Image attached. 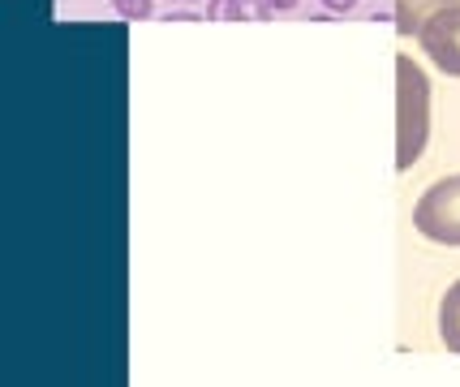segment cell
Here are the masks:
<instances>
[{"label":"cell","mask_w":460,"mask_h":387,"mask_svg":"<svg viewBox=\"0 0 460 387\" xmlns=\"http://www.w3.org/2000/svg\"><path fill=\"white\" fill-rule=\"evenodd\" d=\"M443 9H456V0H396V31L401 35H421V26Z\"/></svg>","instance_id":"cell-4"},{"label":"cell","mask_w":460,"mask_h":387,"mask_svg":"<svg viewBox=\"0 0 460 387\" xmlns=\"http://www.w3.org/2000/svg\"><path fill=\"white\" fill-rule=\"evenodd\" d=\"M421 52L439 65L447 78H460V4L456 9H443L421 26Z\"/></svg>","instance_id":"cell-3"},{"label":"cell","mask_w":460,"mask_h":387,"mask_svg":"<svg viewBox=\"0 0 460 387\" xmlns=\"http://www.w3.org/2000/svg\"><path fill=\"white\" fill-rule=\"evenodd\" d=\"M207 18L211 22H241L245 18V4H241V0H207Z\"/></svg>","instance_id":"cell-6"},{"label":"cell","mask_w":460,"mask_h":387,"mask_svg":"<svg viewBox=\"0 0 460 387\" xmlns=\"http://www.w3.org/2000/svg\"><path fill=\"white\" fill-rule=\"evenodd\" d=\"M245 4V18H271V0H241Z\"/></svg>","instance_id":"cell-8"},{"label":"cell","mask_w":460,"mask_h":387,"mask_svg":"<svg viewBox=\"0 0 460 387\" xmlns=\"http://www.w3.org/2000/svg\"><path fill=\"white\" fill-rule=\"evenodd\" d=\"M112 9H117L120 18H129V22H142V18H151V13H155V4H151V0H112Z\"/></svg>","instance_id":"cell-7"},{"label":"cell","mask_w":460,"mask_h":387,"mask_svg":"<svg viewBox=\"0 0 460 387\" xmlns=\"http://www.w3.org/2000/svg\"><path fill=\"white\" fill-rule=\"evenodd\" d=\"M181 4H199V0H181Z\"/></svg>","instance_id":"cell-12"},{"label":"cell","mask_w":460,"mask_h":387,"mask_svg":"<svg viewBox=\"0 0 460 387\" xmlns=\"http://www.w3.org/2000/svg\"><path fill=\"white\" fill-rule=\"evenodd\" d=\"M430 138V82L409 57H396V168L409 172Z\"/></svg>","instance_id":"cell-1"},{"label":"cell","mask_w":460,"mask_h":387,"mask_svg":"<svg viewBox=\"0 0 460 387\" xmlns=\"http://www.w3.org/2000/svg\"><path fill=\"white\" fill-rule=\"evenodd\" d=\"M271 9H276V13H293V9H297V0H271Z\"/></svg>","instance_id":"cell-11"},{"label":"cell","mask_w":460,"mask_h":387,"mask_svg":"<svg viewBox=\"0 0 460 387\" xmlns=\"http://www.w3.org/2000/svg\"><path fill=\"white\" fill-rule=\"evenodd\" d=\"M413 224L421 237L439 245H460V172L435 181L413 207Z\"/></svg>","instance_id":"cell-2"},{"label":"cell","mask_w":460,"mask_h":387,"mask_svg":"<svg viewBox=\"0 0 460 387\" xmlns=\"http://www.w3.org/2000/svg\"><path fill=\"white\" fill-rule=\"evenodd\" d=\"M323 9H327V13H353L358 0H323Z\"/></svg>","instance_id":"cell-9"},{"label":"cell","mask_w":460,"mask_h":387,"mask_svg":"<svg viewBox=\"0 0 460 387\" xmlns=\"http://www.w3.org/2000/svg\"><path fill=\"white\" fill-rule=\"evenodd\" d=\"M439 340L452 353H460V280L443 293V302H439Z\"/></svg>","instance_id":"cell-5"},{"label":"cell","mask_w":460,"mask_h":387,"mask_svg":"<svg viewBox=\"0 0 460 387\" xmlns=\"http://www.w3.org/2000/svg\"><path fill=\"white\" fill-rule=\"evenodd\" d=\"M164 18H168V22H194L199 13H194V9H168Z\"/></svg>","instance_id":"cell-10"}]
</instances>
